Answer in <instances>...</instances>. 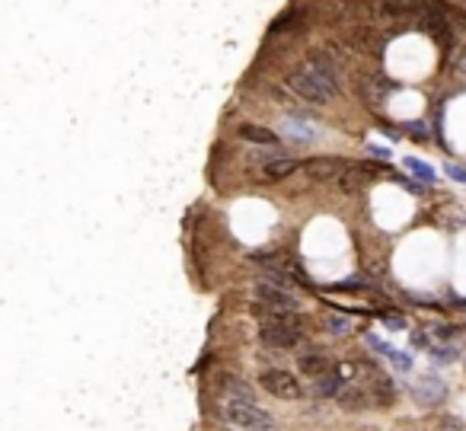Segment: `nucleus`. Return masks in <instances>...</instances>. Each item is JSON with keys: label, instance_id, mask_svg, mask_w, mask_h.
I'll return each mask as SVG.
<instances>
[{"label": "nucleus", "instance_id": "nucleus-20", "mask_svg": "<svg viewBox=\"0 0 466 431\" xmlns=\"http://www.w3.org/2000/svg\"><path fill=\"white\" fill-rule=\"evenodd\" d=\"M441 431H466V425L460 422V418H453V416H441Z\"/></svg>", "mask_w": 466, "mask_h": 431}, {"label": "nucleus", "instance_id": "nucleus-2", "mask_svg": "<svg viewBox=\"0 0 466 431\" xmlns=\"http://www.w3.org/2000/svg\"><path fill=\"white\" fill-rule=\"evenodd\" d=\"M250 313L259 320V339L268 348H294L300 342V329H304V320L300 313H275L265 310L262 304H252Z\"/></svg>", "mask_w": 466, "mask_h": 431}, {"label": "nucleus", "instance_id": "nucleus-18", "mask_svg": "<svg viewBox=\"0 0 466 431\" xmlns=\"http://www.w3.org/2000/svg\"><path fill=\"white\" fill-rule=\"evenodd\" d=\"M406 167H409V169H412V173H415V176H422L425 182H432V179H434L432 167H425L422 160H412V157H409V160H406Z\"/></svg>", "mask_w": 466, "mask_h": 431}, {"label": "nucleus", "instance_id": "nucleus-5", "mask_svg": "<svg viewBox=\"0 0 466 431\" xmlns=\"http://www.w3.org/2000/svg\"><path fill=\"white\" fill-rule=\"evenodd\" d=\"M259 387L265 390V393H271L275 399H300L304 397V387L297 383V377L287 374V371H262L259 374Z\"/></svg>", "mask_w": 466, "mask_h": 431}, {"label": "nucleus", "instance_id": "nucleus-1", "mask_svg": "<svg viewBox=\"0 0 466 431\" xmlns=\"http://www.w3.org/2000/svg\"><path fill=\"white\" fill-rule=\"evenodd\" d=\"M339 74H342L339 61H335L326 49H320L310 58H304V61L287 74V86H291L304 103L329 105L335 99V93L342 90V77Z\"/></svg>", "mask_w": 466, "mask_h": 431}, {"label": "nucleus", "instance_id": "nucleus-6", "mask_svg": "<svg viewBox=\"0 0 466 431\" xmlns=\"http://www.w3.org/2000/svg\"><path fill=\"white\" fill-rule=\"evenodd\" d=\"M335 399H339L342 409H348V412H361V409H370V406L380 403V397H377L368 383H364V387H361V383H348V387L342 390Z\"/></svg>", "mask_w": 466, "mask_h": 431}, {"label": "nucleus", "instance_id": "nucleus-21", "mask_svg": "<svg viewBox=\"0 0 466 431\" xmlns=\"http://www.w3.org/2000/svg\"><path fill=\"white\" fill-rule=\"evenodd\" d=\"M390 364H393L396 371H409V368H412L409 355H403V352H390Z\"/></svg>", "mask_w": 466, "mask_h": 431}, {"label": "nucleus", "instance_id": "nucleus-22", "mask_svg": "<svg viewBox=\"0 0 466 431\" xmlns=\"http://www.w3.org/2000/svg\"><path fill=\"white\" fill-rule=\"evenodd\" d=\"M447 173H451L457 182H466V169L463 167H453V163H451V167H447Z\"/></svg>", "mask_w": 466, "mask_h": 431}, {"label": "nucleus", "instance_id": "nucleus-3", "mask_svg": "<svg viewBox=\"0 0 466 431\" xmlns=\"http://www.w3.org/2000/svg\"><path fill=\"white\" fill-rule=\"evenodd\" d=\"M252 294H256V304H262L265 310L275 313H300V297L294 294L291 281L285 275H268V278H259L252 285Z\"/></svg>", "mask_w": 466, "mask_h": 431}, {"label": "nucleus", "instance_id": "nucleus-19", "mask_svg": "<svg viewBox=\"0 0 466 431\" xmlns=\"http://www.w3.org/2000/svg\"><path fill=\"white\" fill-rule=\"evenodd\" d=\"M434 364H451L453 358H457V348H434Z\"/></svg>", "mask_w": 466, "mask_h": 431}, {"label": "nucleus", "instance_id": "nucleus-11", "mask_svg": "<svg viewBox=\"0 0 466 431\" xmlns=\"http://www.w3.org/2000/svg\"><path fill=\"white\" fill-rule=\"evenodd\" d=\"M221 390H224V399H243V403H256V393L246 380L240 377H221Z\"/></svg>", "mask_w": 466, "mask_h": 431}, {"label": "nucleus", "instance_id": "nucleus-17", "mask_svg": "<svg viewBox=\"0 0 466 431\" xmlns=\"http://www.w3.org/2000/svg\"><path fill=\"white\" fill-rule=\"evenodd\" d=\"M326 329L332 335H348V333H351V320H348V316H339V313H329V316H326Z\"/></svg>", "mask_w": 466, "mask_h": 431}, {"label": "nucleus", "instance_id": "nucleus-13", "mask_svg": "<svg viewBox=\"0 0 466 431\" xmlns=\"http://www.w3.org/2000/svg\"><path fill=\"white\" fill-rule=\"evenodd\" d=\"M444 393H447L444 383L434 380V377H425L422 387L415 390V399H418L422 406H434V403H441V399H444Z\"/></svg>", "mask_w": 466, "mask_h": 431}, {"label": "nucleus", "instance_id": "nucleus-12", "mask_svg": "<svg viewBox=\"0 0 466 431\" xmlns=\"http://www.w3.org/2000/svg\"><path fill=\"white\" fill-rule=\"evenodd\" d=\"M240 138L243 141H250V144H262V147H278V134L275 131H268V128H262V125H240Z\"/></svg>", "mask_w": 466, "mask_h": 431}, {"label": "nucleus", "instance_id": "nucleus-4", "mask_svg": "<svg viewBox=\"0 0 466 431\" xmlns=\"http://www.w3.org/2000/svg\"><path fill=\"white\" fill-rule=\"evenodd\" d=\"M221 418L237 431H250V428H271L275 418L262 409L259 403H243V399H224L221 406Z\"/></svg>", "mask_w": 466, "mask_h": 431}, {"label": "nucleus", "instance_id": "nucleus-23", "mask_svg": "<svg viewBox=\"0 0 466 431\" xmlns=\"http://www.w3.org/2000/svg\"><path fill=\"white\" fill-rule=\"evenodd\" d=\"M250 431H278V428H275V425H271V428H250Z\"/></svg>", "mask_w": 466, "mask_h": 431}, {"label": "nucleus", "instance_id": "nucleus-7", "mask_svg": "<svg viewBox=\"0 0 466 431\" xmlns=\"http://www.w3.org/2000/svg\"><path fill=\"white\" fill-rule=\"evenodd\" d=\"M304 173H306V179L326 182V179H335L339 173H345V163L335 160V157H313V160L304 163Z\"/></svg>", "mask_w": 466, "mask_h": 431}, {"label": "nucleus", "instance_id": "nucleus-8", "mask_svg": "<svg viewBox=\"0 0 466 431\" xmlns=\"http://www.w3.org/2000/svg\"><path fill=\"white\" fill-rule=\"evenodd\" d=\"M297 368L304 371V374H310L316 380V377L329 374V371L335 368V361L326 355V352H320V348H310V352H304V355L297 358Z\"/></svg>", "mask_w": 466, "mask_h": 431}, {"label": "nucleus", "instance_id": "nucleus-9", "mask_svg": "<svg viewBox=\"0 0 466 431\" xmlns=\"http://www.w3.org/2000/svg\"><path fill=\"white\" fill-rule=\"evenodd\" d=\"M297 169H300V163L294 157H275V160H268L259 169V176H262V182H281L287 176H294Z\"/></svg>", "mask_w": 466, "mask_h": 431}, {"label": "nucleus", "instance_id": "nucleus-16", "mask_svg": "<svg viewBox=\"0 0 466 431\" xmlns=\"http://www.w3.org/2000/svg\"><path fill=\"white\" fill-rule=\"evenodd\" d=\"M383 10L390 16H406V13H415L422 7V0H380Z\"/></svg>", "mask_w": 466, "mask_h": 431}, {"label": "nucleus", "instance_id": "nucleus-10", "mask_svg": "<svg viewBox=\"0 0 466 431\" xmlns=\"http://www.w3.org/2000/svg\"><path fill=\"white\" fill-rule=\"evenodd\" d=\"M390 84H387V77L380 74H368V77H358V93L368 99V105H380V99L387 96Z\"/></svg>", "mask_w": 466, "mask_h": 431}, {"label": "nucleus", "instance_id": "nucleus-15", "mask_svg": "<svg viewBox=\"0 0 466 431\" xmlns=\"http://www.w3.org/2000/svg\"><path fill=\"white\" fill-rule=\"evenodd\" d=\"M368 182V167H345V176H342V188L345 192H355Z\"/></svg>", "mask_w": 466, "mask_h": 431}, {"label": "nucleus", "instance_id": "nucleus-14", "mask_svg": "<svg viewBox=\"0 0 466 431\" xmlns=\"http://www.w3.org/2000/svg\"><path fill=\"white\" fill-rule=\"evenodd\" d=\"M345 387H348V380H342V377L335 374V368L329 371V374L316 377V383H313V390L320 393V397H339V393H342Z\"/></svg>", "mask_w": 466, "mask_h": 431}]
</instances>
